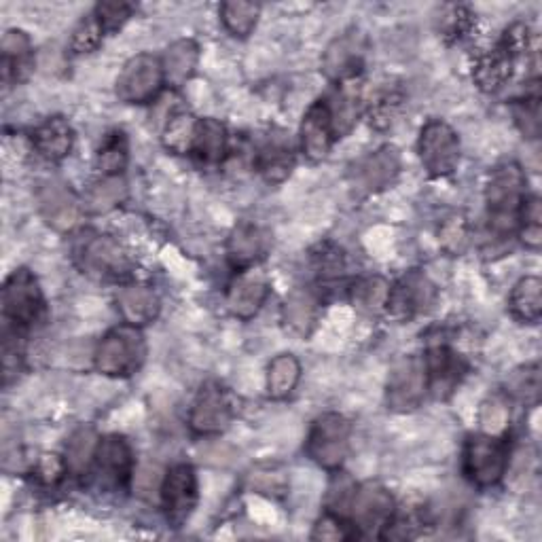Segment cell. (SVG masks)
Returning <instances> with one entry per match:
<instances>
[{
	"label": "cell",
	"instance_id": "obj_1",
	"mask_svg": "<svg viewBox=\"0 0 542 542\" xmlns=\"http://www.w3.org/2000/svg\"><path fill=\"white\" fill-rule=\"evenodd\" d=\"M147 348L136 327H117L108 333L96 352V367L104 375H130L144 360Z\"/></svg>",
	"mask_w": 542,
	"mask_h": 542
},
{
	"label": "cell",
	"instance_id": "obj_2",
	"mask_svg": "<svg viewBox=\"0 0 542 542\" xmlns=\"http://www.w3.org/2000/svg\"><path fill=\"white\" fill-rule=\"evenodd\" d=\"M75 261L83 274L94 278H119L128 271V257L121 246L108 236L85 233L75 242Z\"/></svg>",
	"mask_w": 542,
	"mask_h": 542
},
{
	"label": "cell",
	"instance_id": "obj_3",
	"mask_svg": "<svg viewBox=\"0 0 542 542\" xmlns=\"http://www.w3.org/2000/svg\"><path fill=\"white\" fill-rule=\"evenodd\" d=\"M352 426L337 413H327L312 426L307 454L322 468H339L348 456Z\"/></svg>",
	"mask_w": 542,
	"mask_h": 542
},
{
	"label": "cell",
	"instance_id": "obj_4",
	"mask_svg": "<svg viewBox=\"0 0 542 542\" xmlns=\"http://www.w3.org/2000/svg\"><path fill=\"white\" fill-rule=\"evenodd\" d=\"M526 193V178L517 164H504L494 170L487 185V204L498 229H511L515 212Z\"/></svg>",
	"mask_w": 542,
	"mask_h": 542
},
{
	"label": "cell",
	"instance_id": "obj_5",
	"mask_svg": "<svg viewBox=\"0 0 542 542\" xmlns=\"http://www.w3.org/2000/svg\"><path fill=\"white\" fill-rule=\"evenodd\" d=\"M164 81V64L149 56V53H140V56L125 64L117 81V94L121 100L132 104L149 102L161 92Z\"/></svg>",
	"mask_w": 542,
	"mask_h": 542
},
{
	"label": "cell",
	"instance_id": "obj_6",
	"mask_svg": "<svg viewBox=\"0 0 542 542\" xmlns=\"http://www.w3.org/2000/svg\"><path fill=\"white\" fill-rule=\"evenodd\" d=\"M420 157L432 176L454 172L460 161V140L443 121H430L420 136Z\"/></svg>",
	"mask_w": 542,
	"mask_h": 542
},
{
	"label": "cell",
	"instance_id": "obj_7",
	"mask_svg": "<svg viewBox=\"0 0 542 542\" xmlns=\"http://www.w3.org/2000/svg\"><path fill=\"white\" fill-rule=\"evenodd\" d=\"M507 468V447L496 437H473L464 449V473L473 483L487 487L500 481Z\"/></svg>",
	"mask_w": 542,
	"mask_h": 542
},
{
	"label": "cell",
	"instance_id": "obj_8",
	"mask_svg": "<svg viewBox=\"0 0 542 542\" xmlns=\"http://www.w3.org/2000/svg\"><path fill=\"white\" fill-rule=\"evenodd\" d=\"M401 170L399 155L394 149L382 147L375 153L356 159L348 170V180L358 195H369L386 189Z\"/></svg>",
	"mask_w": 542,
	"mask_h": 542
},
{
	"label": "cell",
	"instance_id": "obj_9",
	"mask_svg": "<svg viewBox=\"0 0 542 542\" xmlns=\"http://www.w3.org/2000/svg\"><path fill=\"white\" fill-rule=\"evenodd\" d=\"M43 312V295L28 269H20L7 280L3 291V314L11 322L26 327Z\"/></svg>",
	"mask_w": 542,
	"mask_h": 542
},
{
	"label": "cell",
	"instance_id": "obj_10",
	"mask_svg": "<svg viewBox=\"0 0 542 542\" xmlns=\"http://www.w3.org/2000/svg\"><path fill=\"white\" fill-rule=\"evenodd\" d=\"M39 212L47 225L58 231H70L81 219V204L72 189L60 180H47L36 191Z\"/></svg>",
	"mask_w": 542,
	"mask_h": 542
},
{
	"label": "cell",
	"instance_id": "obj_11",
	"mask_svg": "<svg viewBox=\"0 0 542 542\" xmlns=\"http://www.w3.org/2000/svg\"><path fill=\"white\" fill-rule=\"evenodd\" d=\"M426 392V367L418 358L396 363L388 379V405L394 411H411L418 407Z\"/></svg>",
	"mask_w": 542,
	"mask_h": 542
},
{
	"label": "cell",
	"instance_id": "obj_12",
	"mask_svg": "<svg viewBox=\"0 0 542 542\" xmlns=\"http://www.w3.org/2000/svg\"><path fill=\"white\" fill-rule=\"evenodd\" d=\"M231 422V407L225 392L216 384H206L191 409V430L197 435H219Z\"/></svg>",
	"mask_w": 542,
	"mask_h": 542
},
{
	"label": "cell",
	"instance_id": "obj_13",
	"mask_svg": "<svg viewBox=\"0 0 542 542\" xmlns=\"http://www.w3.org/2000/svg\"><path fill=\"white\" fill-rule=\"evenodd\" d=\"M161 496H164L168 519L180 526L191 515L197 500V479L193 468L187 464L174 466L161 485Z\"/></svg>",
	"mask_w": 542,
	"mask_h": 542
},
{
	"label": "cell",
	"instance_id": "obj_14",
	"mask_svg": "<svg viewBox=\"0 0 542 542\" xmlns=\"http://www.w3.org/2000/svg\"><path fill=\"white\" fill-rule=\"evenodd\" d=\"M394 513V500L390 492H386L382 485L367 483L354 490L352 498V515L356 526L363 530L373 532L375 528L388 526Z\"/></svg>",
	"mask_w": 542,
	"mask_h": 542
},
{
	"label": "cell",
	"instance_id": "obj_15",
	"mask_svg": "<svg viewBox=\"0 0 542 542\" xmlns=\"http://www.w3.org/2000/svg\"><path fill=\"white\" fill-rule=\"evenodd\" d=\"M98 481L108 490L123 487L132 473V451L123 437H106L96 454Z\"/></svg>",
	"mask_w": 542,
	"mask_h": 542
},
{
	"label": "cell",
	"instance_id": "obj_16",
	"mask_svg": "<svg viewBox=\"0 0 542 542\" xmlns=\"http://www.w3.org/2000/svg\"><path fill=\"white\" fill-rule=\"evenodd\" d=\"M365 39L358 30H350L335 39L324 53V72L335 81L354 77L363 66Z\"/></svg>",
	"mask_w": 542,
	"mask_h": 542
},
{
	"label": "cell",
	"instance_id": "obj_17",
	"mask_svg": "<svg viewBox=\"0 0 542 542\" xmlns=\"http://www.w3.org/2000/svg\"><path fill=\"white\" fill-rule=\"evenodd\" d=\"M267 293H269L267 276L261 269H248L233 280L227 295V305L233 316L248 320L261 310Z\"/></svg>",
	"mask_w": 542,
	"mask_h": 542
},
{
	"label": "cell",
	"instance_id": "obj_18",
	"mask_svg": "<svg viewBox=\"0 0 542 542\" xmlns=\"http://www.w3.org/2000/svg\"><path fill=\"white\" fill-rule=\"evenodd\" d=\"M333 134H335V130H333L329 106L324 102L314 104L310 111H307L303 125H301L303 153L314 161L322 159L331 149Z\"/></svg>",
	"mask_w": 542,
	"mask_h": 542
},
{
	"label": "cell",
	"instance_id": "obj_19",
	"mask_svg": "<svg viewBox=\"0 0 542 542\" xmlns=\"http://www.w3.org/2000/svg\"><path fill=\"white\" fill-rule=\"evenodd\" d=\"M432 297H435L432 284L420 274H411L390 291L388 305L396 316H411L415 312H424L432 303Z\"/></svg>",
	"mask_w": 542,
	"mask_h": 542
},
{
	"label": "cell",
	"instance_id": "obj_20",
	"mask_svg": "<svg viewBox=\"0 0 542 542\" xmlns=\"http://www.w3.org/2000/svg\"><path fill=\"white\" fill-rule=\"evenodd\" d=\"M117 301H119V310L123 318L128 320L132 327L149 324L159 314V299L147 286L123 288Z\"/></svg>",
	"mask_w": 542,
	"mask_h": 542
},
{
	"label": "cell",
	"instance_id": "obj_21",
	"mask_svg": "<svg viewBox=\"0 0 542 542\" xmlns=\"http://www.w3.org/2000/svg\"><path fill=\"white\" fill-rule=\"evenodd\" d=\"M72 142H75V136H72L70 125L62 117L45 121L41 128L34 132L36 151L51 161L64 159L72 149Z\"/></svg>",
	"mask_w": 542,
	"mask_h": 542
},
{
	"label": "cell",
	"instance_id": "obj_22",
	"mask_svg": "<svg viewBox=\"0 0 542 542\" xmlns=\"http://www.w3.org/2000/svg\"><path fill=\"white\" fill-rule=\"evenodd\" d=\"M513 62H515L513 53L504 45H500L498 49L487 53V56H483L477 62L473 75L483 89H487V92H494V89L502 87L504 83L509 81L511 72H513Z\"/></svg>",
	"mask_w": 542,
	"mask_h": 542
},
{
	"label": "cell",
	"instance_id": "obj_23",
	"mask_svg": "<svg viewBox=\"0 0 542 542\" xmlns=\"http://www.w3.org/2000/svg\"><path fill=\"white\" fill-rule=\"evenodd\" d=\"M318 318V301L310 291L297 288L284 301V322L297 335H307Z\"/></svg>",
	"mask_w": 542,
	"mask_h": 542
},
{
	"label": "cell",
	"instance_id": "obj_24",
	"mask_svg": "<svg viewBox=\"0 0 542 542\" xmlns=\"http://www.w3.org/2000/svg\"><path fill=\"white\" fill-rule=\"evenodd\" d=\"M265 246H267L265 233L259 227L240 225L229 238V246H227L229 259L233 265L248 267L263 255Z\"/></svg>",
	"mask_w": 542,
	"mask_h": 542
},
{
	"label": "cell",
	"instance_id": "obj_25",
	"mask_svg": "<svg viewBox=\"0 0 542 542\" xmlns=\"http://www.w3.org/2000/svg\"><path fill=\"white\" fill-rule=\"evenodd\" d=\"M197 58H200V51L193 41H176L170 45L164 58V75L166 81L174 87L183 85L195 72Z\"/></svg>",
	"mask_w": 542,
	"mask_h": 542
},
{
	"label": "cell",
	"instance_id": "obj_26",
	"mask_svg": "<svg viewBox=\"0 0 542 542\" xmlns=\"http://www.w3.org/2000/svg\"><path fill=\"white\" fill-rule=\"evenodd\" d=\"M428 371L432 377V390L437 396H447L454 386L460 382L462 365L447 348H435L428 354Z\"/></svg>",
	"mask_w": 542,
	"mask_h": 542
},
{
	"label": "cell",
	"instance_id": "obj_27",
	"mask_svg": "<svg viewBox=\"0 0 542 542\" xmlns=\"http://www.w3.org/2000/svg\"><path fill=\"white\" fill-rule=\"evenodd\" d=\"M301 367L293 354H280L271 360L267 371V390L274 399H284L291 394L299 382Z\"/></svg>",
	"mask_w": 542,
	"mask_h": 542
},
{
	"label": "cell",
	"instance_id": "obj_28",
	"mask_svg": "<svg viewBox=\"0 0 542 542\" xmlns=\"http://www.w3.org/2000/svg\"><path fill=\"white\" fill-rule=\"evenodd\" d=\"M511 310L523 322H536L542 314V282L534 276L523 278L511 295Z\"/></svg>",
	"mask_w": 542,
	"mask_h": 542
},
{
	"label": "cell",
	"instance_id": "obj_29",
	"mask_svg": "<svg viewBox=\"0 0 542 542\" xmlns=\"http://www.w3.org/2000/svg\"><path fill=\"white\" fill-rule=\"evenodd\" d=\"M128 197V185L121 176H108L100 183L92 185L85 195V206L89 212H108L119 206Z\"/></svg>",
	"mask_w": 542,
	"mask_h": 542
},
{
	"label": "cell",
	"instance_id": "obj_30",
	"mask_svg": "<svg viewBox=\"0 0 542 542\" xmlns=\"http://www.w3.org/2000/svg\"><path fill=\"white\" fill-rule=\"evenodd\" d=\"M225 147H227V136H225L223 125L214 119L200 121V125H197L193 151L204 161H208V164H216V161H221Z\"/></svg>",
	"mask_w": 542,
	"mask_h": 542
},
{
	"label": "cell",
	"instance_id": "obj_31",
	"mask_svg": "<svg viewBox=\"0 0 542 542\" xmlns=\"http://www.w3.org/2000/svg\"><path fill=\"white\" fill-rule=\"evenodd\" d=\"M98 454V437L92 428H81L70 437L66 447V466L72 473H85Z\"/></svg>",
	"mask_w": 542,
	"mask_h": 542
},
{
	"label": "cell",
	"instance_id": "obj_32",
	"mask_svg": "<svg viewBox=\"0 0 542 542\" xmlns=\"http://www.w3.org/2000/svg\"><path fill=\"white\" fill-rule=\"evenodd\" d=\"M259 168L265 174V178L271 180V183H278V180L286 178L293 168L291 147H286L284 142H269L261 151Z\"/></svg>",
	"mask_w": 542,
	"mask_h": 542
},
{
	"label": "cell",
	"instance_id": "obj_33",
	"mask_svg": "<svg viewBox=\"0 0 542 542\" xmlns=\"http://www.w3.org/2000/svg\"><path fill=\"white\" fill-rule=\"evenodd\" d=\"M3 58H5V77L9 79L11 72L20 77L30 64V41L20 30H9L3 36Z\"/></svg>",
	"mask_w": 542,
	"mask_h": 542
},
{
	"label": "cell",
	"instance_id": "obj_34",
	"mask_svg": "<svg viewBox=\"0 0 542 542\" xmlns=\"http://www.w3.org/2000/svg\"><path fill=\"white\" fill-rule=\"evenodd\" d=\"M390 299V286L384 278H367L354 288V303L367 314L382 312Z\"/></svg>",
	"mask_w": 542,
	"mask_h": 542
},
{
	"label": "cell",
	"instance_id": "obj_35",
	"mask_svg": "<svg viewBox=\"0 0 542 542\" xmlns=\"http://www.w3.org/2000/svg\"><path fill=\"white\" fill-rule=\"evenodd\" d=\"M259 5L255 3H225L221 9L223 24L236 36H248L259 20Z\"/></svg>",
	"mask_w": 542,
	"mask_h": 542
},
{
	"label": "cell",
	"instance_id": "obj_36",
	"mask_svg": "<svg viewBox=\"0 0 542 542\" xmlns=\"http://www.w3.org/2000/svg\"><path fill=\"white\" fill-rule=\"evenodd\" d=\"M479 422L481 428L487 437H500L507 432L509 422H511V409L509 403L502 399V396H492L481 405L479 413Z\"/></svg>",
	"mask_w": 542,
	"mask_h": 542
},
{
	"label": "cell",
	"instance_id": "obj_37",
	"mask_svg": "<svg viewBox=\"0 0 542 542\" xmlns=\"http://www.w3.org/2000/svg\"><path fill=\"white\" fill-rule=\"evenodd\" d=\"M197 123L191 115H176L168 123V128L164 132V144L168 149L176 153H187L193 149L195 136H197Z\"/></svg>",
	"mask_w": 542,
	"mask_h": 542
},
{
	"label": "cell",
	"instance_id": "obj_38",
	"mask_svg": "<svg viewBox=\"0 0 542 542\" xmlns=\"http://www.w3.org/2000/svg\"><path fill=\"white\" fill-rule=\"evenodd\" d=\"M128 164V142L123 134H113L108 138L98 153V168L106 174H119Z\"/></svg>",
	"mask_w": 542,
	"mask_h": 542
},
{
	"label": "cell",
	"instance_id": "obj_39",
	"mask_svg": "<svg viewBox=\"0 0 542 542\" xmlns=\"http://www.w3.org/2000/svg\"><path fill=\"white\" fill-rule=\"evenodd\" d=\"M509 386H511V392L517 396L519 401L536 403L538 394H540V369H538V365H530L526 369L517 371L513 375Z\"/></svg>",
	"mask_w": 542,
	"mask_h": 542
},
{
	"label": "cell",
	"instance_id": "obj_40",
	"mask_svg": "<svg viewBox=\"0 0 542 542\" xmlns=\"http://www.w3.org/2000/svg\"><path fill=\"white\" fill-rule=\"evenodd\" d=\"M102 24L96 15L87 17V20H83L79 24V28L75 30V36H72V49H75L77 53H87V51H94L98 45H100V39H102Z\"/></svg>",
	"mask_w": 542,
	"mask_h": 542
},
{
	"label": "cell",
	"instance_id": "obj_41",
	"mask_svg": "<svg viewBox=\"0 0 542 542\" xmlns=\"http://www.w3.org/2000/svg\"><path fill=\"white\" fill-rule=\"evenodd\" d=\"M515 119L523 134H526L528 138H538L540 136V100L536 96L523 100L515 108Z\"/></svg>",
	"mask_w": 542,
	"mask_h": 542
},
{
	"label": "cell",
	"instance_id": "obj_42",
	"mask_svg": "<svg viewBox=\"0 0 542 542\" xmlns=\"http://www.w3.org/2000/svg\"><path fill=\"white\" fill-rule=\"evenodd\" d=\"M523 242L530 248H538L542 242V227H540V202L538 197L526 202L523 208Z\"/></svg>",
	"mask_w": 542,
	"mask_h": 542
},
{
	"label": "cell",
	"instance_id": "obj_43",
	"mask_svg": "<svg viewBox=\"0 0 542 542\" xmlns=\"http://www.w3.org/2000/svg\"><path fill=\"white\" fill-rule=\"evenodd\" d=\"M130 15H132V5H125V3H100L96 7V17L106 32L121 28L125 22H128Z\"/></svg>",
	"mask_w": 542,
	"mask_h": 542
},
{
	"label": "cell",
	"instance_id": "obj_44",
	"mask_svg": "<svg viewBox=\"0 0 542 542\" xmlns=\"http://www.w3.org/2000/svg\"><path fill=\"white\" fill-rule=\"evenodd\" d=\"M350 536H352L350 528L335 515L322 517L318 521V526L314 528V534H312L314 540H348Z\"/></svg>",
	"mask_w": 542,
	"mask_h": 542
},
{
	"label": "cell",
	"instance_id": "obj_45",
	"mask_svg": "<svg viewBox=\"0 0 542 542\" xmlns=\"http://www.w3.org/2000/svg\"><path fill=\"white\" fill-rule=\"evenodd\" d=\"M441 240L449 250H460L466 242V227L462 219H451L443 231H441Z\"/></svg>",
	"mask_w": 542,
	"mask_h": 542
},
{
	"label": "cell",
	"instance_id": "obj_46",
	"mask_svg": "<svg viewBox=\"0 0 542 542\" xmlns=\"http://www.w3.org/2000/svg\"><path fill=\"white\" fill-rule=\"evenodd\" d=\"M333 259H335V265H339L341 267V252H339V255H337V252H333ZM329 263H331V257L329 255H324V265H322V269H327L329 267ZM333 265V269L337 271V267Z\"/></svg>",
	"mask_w": 542,
	"mask_h": 542
}]
</instances>
